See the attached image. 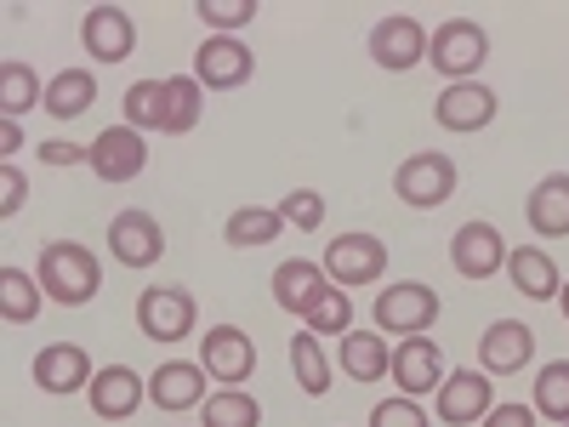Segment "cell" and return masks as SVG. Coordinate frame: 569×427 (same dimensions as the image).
I'll return each mask as SVG.
<instances>
[{
	"mask_svg": "<svg viewBox=\"0 0 569 427\" xmlns=\"http://www.w3.org/2000/svg\"><path fill=\"white\" fill-rule=\"evenodd\" d=\"M91 103H98V75L91 69H63L46 80V115L52 120H80Z\"/></svg>",
	"mask_w": 569,
	"mask_h": 427,
	"instance_id": "d4e9b609",
	"label": "cell"
},
{
	"mask_svg": "<svg viewBox=\"0 0 569 427\" xmlns=\"http://www.w3.org/2000/svg\"><path fill=\"white\" fill-rule=\"evenodd\" d=\"M337 359H342V370L353 376V383H382V376L393 370L388 337H376V330H348V337L337 342Z\"/></svg>",
	"mask_w": 569,
	"mask_h": 427,
	"instance_id": "cb8c5ba5",
	"label": "cell"
},
{
	"mask_svg": "<svg viewBox=\"0 0 569 427\" xmlns=\"http://www.w3.org/2000/svg\"><path fill=\"white\" fill-rule=\"evenodd\" d=\"M525 217H530V228L541 234V240H563L569 234V171H552L530 188Z\"/></svg>",
	"mask_w": 569,
	"mask_h": 427,
	"instance_id": "44dd1931",
	"label": "cell"
},
{
	"mask_svg": "<svg viewBox=\"0 0 569 427\" xmlns=\"http://www.w3.org/2000/svg\"><path fill=\"white\" fill-rule=\"evenodd\" d=\"M86 166L103 182H131L142 166H149V142H142V131H131V126H109V131H98V142H91Z\"/></svg>",
	"mask_w": 569,
	"mask_h": 427,
	"instance_id": "2e32d148",
	"label": "cell"
},
{
	"mask_svg": "<svg viewBox=\"0 0 569 427\" xmlns=\"http://www.w3.org/2000/svg\"><path fill=\"white\" fill-rule=\"evenodd\" d=\"M120 109H126V126H131V131H160V126H166V80H137V86H126Z\"/></svg>",
	"mask_w": 569,
	"mask_h": 427,
	"instance_id": "f546056e",
	"label": "cell"
},
{
	"mask_svg": "<svg viewBox=\"0 0 569 427\" xmlns=\"http://www.w3.org/2000/svg\"><path fill=\"white\" fill-rule=\"evenodd\" d=\"M40 279H29L23 268H0V314H7V325H34L40 314Z\"/></svg>",
	"mask_w": 569,
	"mask_h": 427,
	"instance_id": "f1b7e54d",
	"label": "cell"
},
{
	"mask_svg": "<svg viewBox=\"0 0 569 427\" xmlns=\"http://www.w3.org/2000/svg\"><path fill=\"white\" fill-rule=\"evenodd\" d=\"M308 330H313V337H348V330H353V302H348L342 285H330V291L308 308Z\"/></svg>",
	"mask_w": 569,
	"mask_h": 427,
	"instance_id": "836d02e7",
	"label": "cell"
},
{
	"mask_svg": "<svg viewBox=\"0 0 569 427\" xmlns=\"http://www.w3.org/2000/svg\"><path fill=\"white\" fill-rule=\"evenodd\" d=\"M91 410H98L103 421H126V416H137V405L149 399V383L131 370V365H103L98 376H91Z\"/></svg>",
	"mask_w": 569,
	"mask_h": 427,
	"instance_id": "ac0fdd59",
	"label": "cell"
},
{
	"mask_svg": "<svg viewBox=\"0 0 569 427\" xmlns=\"http://www.w3.org/2000/svg\"><path fill=\"white\" fill-rule=\"evenodd\" d=\"M91 376L98 370H91V354L80 342H52L34 354V383L46 394H80V388H91Z\"/></svg>",
	"mask_w": 569,
	"mask_h": 427,
	"instance_id": "d6986e66",
	"label": "cell"
},
{
	"mask_svg": "<svg viewBox=\"0 0 569 427\" xmlns=\"http://www.w3.org/2000/svg\"><path fill=\"white\" fill-rule=\"evenodd\" d=\"M149 399L160 410H194V405H206V365H182V359L160 365L149 376Z\"/></svg>",
	"mask_w": 569,
	"mask_h": 427,
	"instance_id": "7402d4cb",
	"label": "cell"
},
{
	"mask_svg": "<svg viewBox=\"0 0 569 427\" xmlns=\"http://www.w3.org/2000/svg\"><path fill=\"white\" fill-rule=\"evenodd\" d=\"M23 200H29V182H23V171L7 160V166H0V217H18Z\"/></svg>",
	"mask_w": 569,
	"mask_h": 427,
	"instance_id": "74e56055",
	"label": "cell"
},
{
	"mask_svg": "<svg viewBox=\"0 0 569 427\" xmlns=\"http://www.w3.org/2000/svg\"><path fill=\"white\" fill-rule=\"evenodd\" d=\"M279 228H284L279 206H240V211L222 222V240L233 251H257V246H273L279 240Z\"/></svg>",
	"mask_w": 569,
	"mask_h": 427,
	"instance_id": "484cf974",
	"label": "cell"
},
{
	"mask_svg": "<svg viewBox=\"0 0 569 427\" xmlns=\"http://www.w3.org/2000/svg\"><path fill=\"white\" fill-rule=\"evenodd\" d=\"M427 58H433V69L456 86V80H479V63L490 58V34L472 23V18H445L433 29V40H427Z\"/></svg>",
	"mask_w": 569,
	"mask_h": 427,
	"instance_id": "7a4b0ae2",
	"label": "cell"
},
{
	"mask_svg": "<svg viewBox=\"0 0 569 427\" xmlns=\"http://www.w3.org/2000/svg\"><path fill=\"white\" fill-rule=\"evenodd\" d=\"M23 149V126L18 120H0V155H18Z\"/></svg>",
	"mask_w": 569,
	"mask_h": 427,
	"instance_id": "60d3db41",
	"label": "cell"
},
{
	"mask_svg": "<svg viewBox=\"0 0 569 427\" xmlns=\"http://www.w3.org/2000/svg\"><path fill=\"white\" fill-rule=\"evenodd\" d=\"M29 109H46V86H40V75L23 58H7L0 63V115L18 120Z\"/></svg>",
	"mask_w": 569,
	"mask_h": 427,
	"instance_id": "4316f807",
	"label": "cell"
},
{
	"mask_svg": "<svg viewBox=\"0 0 569 427\" xmlns=\"http://www.w3.org/2000/svg\"><path fill=\"white\" fill-rule=\"evenodd\" d=\"M34 279H40V291L52 297V302H63V308H86L91 297L103 291V262L91 257L86 246H74V240H52V246H40V268H34Z\"/></svg>",
	"mask_w": 569,
	"mask_h": 427,
	"instance_id": "6da1fadb",
	"label": "cell"
},
{
	"mask_svg": "<svg viewBox=\"0 0 569 427\" xmlns=\"http://www.w3.org/2000/svg\"><path fill=\"white\" fill-rule=\"evenodd\" d=\"M80 46L91 63H126L131 46H137V23L126 7H91L80 18Z\"/></svg>",
	"mask_w": 569,
	"mask_h": 427,
	"instance_id": "7c38bea8",
	"label": "cell"
},
{
	"mask_svg": "<svg viewBox=\"0 0 569 427\" xmlns=\"http://www.w3.org/2000/svg\"><path fill=\"white\" fill-rule=\"evenodd\" d=\"M194 297L182 291V285H149V291L137 297V330L149 342H182V337H194Z\"/></svg>",
	"mask_w": 569,
	"mask_h": 427,
	"instance_id": "277c9868",
	"label": "cell"
},
{
	"mask_svg": "<svg viewBox=\"0 0 569 427\" xmlns=\"http://www.w3.org/2000/svg\"><path fill=\"white\" fill-rule=\"evenodd\" d=\"M200 365H206L211 383L240 388V383H251V370H257V348H251V337L240 325H211L200 337Z\"/></svg>",
	"mask_w": 569,
	"mask_h": 427,
	"instance_id": "52a82bcc",
	"label": "cell"
},
{
	"mask_svg": "<svg viewBox=\"0 0 569 427\" xmlns=\"http://www.w3.org/2000/svg\"><path fill=\"white\" fill-rule=\"evenodd\" d=\"M291 370H297V383H302L308 399L330 394V359H325V348H319L313 330H302V337L291 342Z\"/></svg>",
	"mask_w": 569,
	"mask_h": 427,
	"instance_id": "4dcf8cb0",
	"label": "cell"
},
{
	"mask_svg": "<svg viewBox=\"0 0 569 427\" xmlns=\"http://www.w3.org/2000/svg\"><path fill=\"white\" fill-rule=\"evenodd\" d=\"M433 319H439V291L421 279H399L376 297V325H382L388 337H421Z\"/></svg>",
	"mask_w": 569,
	"mask_h": 427,
	"instance_id": "8992f818",
	"label": "cell"
},
{
	"mask_svg": "<svg viewBox=\"0 0 569 427\" xmlns=\"http://www.w3.org/2000/svg\"><path fill=\"white\" fill-rule=\"evenodd\" d=\"M536 359V330L525 319H496L485 337H479V365L485 376H512Z\"/></svg>",
	"mask_w": 569,
	"mask_h": 427,
	"instance_id": "e0dca14e",
	"label": "cell"
},
{
	"mask_svg": "<svg viewBox=\"0 0 569 427\" xmlns=\"http://www.w3.org/2000/svg\"><path fill=\"white\" fill-rule=\"evenodd\" d=\"M109 251H114V262L120 268H149V262H160L166 257V228L149 217V211H120L114 222H109Z\"/></svg>",
	"mask_w": 569,
	"mask_h": 427,
	"instance_id": "4fadbf2b",
	"label": "cell"
},
{
	"mask_svg": "<svg viewBox=\"0 0 569 427\" xmlns=\"http://www.w3.org/2000/svg\"><path fill=\"white\" fill-rule=\"evenodd\" d=\"M279 217H284V228L313 234V228H325V200L313 195V188H297V195L279 200Z\"/></svg>",
	"mask_w": 569,
	"mask_h": 427,
	"instance_id": "d590c367",
	"label": "cell"
},
{
	"mask_svg": "<svg viewBox=\"0 0 569 427\" xmlns=\"http://www.w3.org/2000/svg\"><path fill=\"white\" fill-rule=\"evenodd\" d=\"M558 308H563V319H569V285H563V291H558Z\"/></svg>",
	"mask_w": 569,
	"mask_h": 427,
	"instance_id": "b9f144b4",
	"label": "cell"
},
{
	"mask_svg": "<svg viewBox=\"0 0 569 427\" xmlns=\"http://www.w3.org/2000/svg\"><path fill=\"white\" fill-rule=\"evenodd\" d=\"M496 91L485 86V80H456V86H445L439 91V103H433V120L445 126V131H485L490 120H496Z\"/></svg>",
	"mask_w": 569,
	"mask_h": 427,
	"instance_id": "9a60e30c",
	"label": "cell"
},
{
	"mask_svg": "<svg viewBox=\"0 0 569 427\" xmlns=\"http://www.w3.org/2000/svg\"><path fill=\"white\" fill-rule=\"evenodd\" d=\"M40 160L46 166H80V160H91V149H80V142H40Z\"/></svg>",
	"mask_w": 569,
	"mask_h": 427,
	"instance_id": "ab89813d",
	"label": "cell"
},
{
	"mask_svg": "<svg viewBox=\"0 0 569 427\" xmlns=\"http://www.w3.org/2000/svg\"><path fill=\"white\" fill-rule=\"evenodd\" d=\"M194 18L211 29V34H233L257 18V0H194Z\"/></svg>",
	"mask_w": 569,
	"mask_h": 427,
	"instance_id": "e575fe53",
	"label": "cell"
},
{
	"mask_svg": "<svg viewBox=\"0 0 569 427\" xmlns=\"http://www.w3.org/2000/svg\"><path fill=\"white\" fill-rule=\"evenodd\" d=\"M427 34L410 12H393V18H382L370 29V63L376 69H388V75H405V69H416V63H427Z\"/></svg>",
	"mask_w": 569,
	"mask_h": 427,
	"instance_id": "ba28073f",
	"label": "cell"
},
{
	"mask_svg": "<svg viewBox=\"0 0 569 427\" xmlns=\"http://www.w3.org/2000/svg\"><path fill=\"white\" fill-rule=\"evenodd\" d=\"M206 427H262V405L240 388H222L206 399Z\"/></svg>",
	"mask_w": 569,
	"mask_h": 427,
	"instance_id": "d6a6232c",
	"label": "cell"
},
{
	"mask_svg": "<svg viewBox=\"0 0 569 427\" xmlns=\"http://www.w3.org/2000/svg\"><path fill=\"white\" fill-rule=\"evenodd\" d=\"M330 291V274H325V262H279L273 268V302L284 308V314H302L308 319V308L319 302Z\"/></svg>",
	"mask_w": 569,
	"mask_h": 427,
	"instance_id": "ffe728a7",
	"label": "cell"
},
{
	"mask_svg": "<svg viewBox=\"0 0 569 427\" xmlns=\"http://www.w3.org/2000/svg\"><path fill=\"white\" fill-rule=\"evenodd\" d=\"M445 348L433 337H405L393 348V383L405 399H421V394H439L445 388Z\"/></svg>",
	"mask_w": 569,
	"mask_h": 427,
	"instance_id": "8fae6325",
	"label": "cell"
},
{
	"mask_svg": "<svg viewBox=\"0 0 569 427\" xmlns=\"http://www.w3.org/2000/svg\"><path fill=\"white\" fill-rule=\"evenodd\" d=\"M257 69L251 58V46L240 34H206L200 40V52H194V80L206 91H233V86H246Z\"/></svg>",
	"mask_w": 569,
	"mask_h": 427,
	"instance_id": "9c48e42d",
	"label": "cell"
},
{
	"mask_svg": "<svg viewBox=\"0 0 569 427\" xmlns=\"http://www.w3.org/2000/svg\"><path fill=\"white\" fill-rule=\"evenodd\" d=\"M200 109H206V103H200V80H194V75H171V80H166V126H160V131H166V137L194 131V126H200Z\"/></svg>",
	"mask_w": 569,
	"mask_h": 427,
	"instance_id": "83f0119b",
	"label": "cell"
},
{
	"mask_svg": "<svg viewBox=\"0 0 569 427\" xmlns=\"http://www.w3.org/2000/svg\"><path fill=\"white\" fill-rule=\"evenodd\" d=\"M325 274H330V285H342V291L376 285L388 274V246L376 240V234H337V240L325 246Z\"/></svg>",
	"mask_w": 569,
	"mask_h": 427,
	"instance_id": "5b68a950",
	"label": "cell"
},
{
	"mask_svg": "<svg viewBox=\"0 0 569 427\" xmlns=\"http://www.w3.org/2000/svg\"><path fill=\"white\" fill-rule=\"evenodd\" d=\"M450 262L461 279H490L507 268V240L496 222H461L456 240H450Z\"/></svg>",
	"mask_w": 569,
	"mask_h": 427,
	"instance_id": "5bb4252c",
	"label": "cell"
},
{
	"mask_svg": "<svg viewBox=\"0 0 569 427\" xmlns=\"http://www.w3.org/2000/svg\"><path fill=\"white\" fill-rule=\"evenodd\" d=\"M433 410H439L445 427H472L496 410V383L485 370H450L445 388L433 394Z\"/></svg>",
	"mask_w": 569,
	"mask_h": 427,
	"instance_id": "30bf717a",
	"label": "cell"
},
{
	"mask_svg": "<svg viewBox=\"0 0 569 427\" xmlns=\"http://www.w3.org/2000/svg\"><path fill=\"white\" fill-rule=\"evenodd\" d=\"M393 195H399L405 206H416V211H439V206L456 195V160L439 155V149L399 160V171H393Z\"/></svg>",
	"mask_w": 569,
	"mask_h": 427,
	"instance_id": "3957f363",
	"label": "cell"
},
{
	"mask_svg": "<svg viewBox=\"0 0 569 427\" xmlns=\"http://www.w3.org/2000/svg\"><path fill=\"white\" fill-rule=\"evenodd\" d=\"M370 427H433V421H427V410L416 405V399H382V405H376L370 410Z\"/></svg>",
	"mask_w": 569,
	"mask_h": 427,
	"instance_id": "8d00e7d4",
	"label": "cell"
},
{
	"mask_svg": "<svg viewBox=\"0 0 569 427\" xmlns=\"http://www.w3.org/2000/svg\"><path fill=\"white\" fill-rule=\"evenodd\" d=\"M536 416L569 427V359L541 365V376H536Z\"/></svg>",
	"mask_w": 569,
	"mask_h": 427,
	"instance_id": "1f68e13d",
	"label": "cell"
},
{
	"mask_svg": "<svg viewBox=\"0 0 569 427\" xmlns=\"http://www.w3.org/2000/svg\"><path fill=\"white\" fill-rule=\"evenodd\" d=\"M479 427H536V405H496Z\"/></svg>",
	"mask_w": 569,
	"mask_h": 427,
	"instance_id": "f35d334b",
	"label": "cell"
},
{
	"mask_svg": "<svg viewBox=\"0 0 569 427\" xmlns=\"http://www.w3.org/2000/svg\"><path fill=\"white\" fill-rule=\"evenodd\" d=\"M507 274H512V285H518V291H525L530 302H558V291H563L558 262H552L547 251H536V246L507 251Z\"/></svg>",
	"mask_w": 569,
	"mask_h": 427,
	"instance_id": "603a6c76",
	"label": "cell"
}]
</instances>
